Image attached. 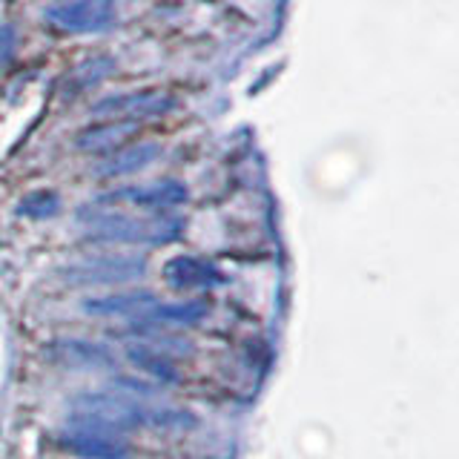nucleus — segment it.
<instances>
[{
  "mask_svg": "<svg viewBox=\"0 0 459 459\" xmlns=\"http://www.w3.org/2000/svg\"><path fill=\"white\" fill-rule=\"evenodd\" d=\"M78 224L86 238L109 244H169L181 236L184 221L176 215H129L118 210H81Z\"/></svg>",
  "mask_w": 459,
  "mask_h": 459,
  "instance_id": "f257e3e1",
  "label": "nucleus"
},
{
  "mask_svg": "<svg viewBox=\"0 0 459 459\" xmlns=\"http://www.w3.org/2000/svg\"><path fill=\"white\" fill-rule=\"evenodd\" d=\"M143 422H150V413L138 402L112 394H86L78 396L69 408V425H90L121 437Z\"/></svg>",
  "mask_w": 459,
  "mask_h": 459,
  "instance_id": "f03ea898",
  "label": "nucleus"
},
{
  "mask_svg": "<svg viewBox=\"0 0 459 459\" xmlns=\"http://www.w3.org/2000/svg\"><path fill=\"white\" fill-rule=\"evenodd\" d=\"M147 273V258L133 253H109V255H90L81 262L61 267V279L69 284L92 287V284H126Z\"/></svg>",
  "mask_w": 459,
  "mask_h": 459,
  "instance_id": "7ed1b4c3",
  "label": "nucleus"
},
{
  "mask_svg": "<svg viewBox=\"0 0 459 459\" xmlns=\"http://www.w3.org/2000/svg\"><path fill=\"white\" fill-rule=\"evenodd\" d=\"M43 21L64 35H98L115 23V0H69L49 6Z\"/></svg>",
  "mask_w": 459,
  "mask_h": 459,
  "instance_id": "20e7f679",
  "label": "nucleus"
},
{
  "mask_svg": "<svg viewBox=\"0 0 459 459\" xmlns=\"http://www.w3.org/2000/svg\"><path fill=\"white\" fill-rule=\"evenodd\" d=\"M186 198H190L186 184H181L176 178H164V181L121 186V190H112L107 195H100L98 204H133L141 210H169V207L184 204Z\"/></svg>",
  "mask_w": 459,
  "mask_h": 459,
  "instance_id": "39448f33",
  "label": "nucleus"
},
{
  "mask_svg": "<svg viewBox=\"0 0 459 459\" xmlns=\"http://www.w3.org/2000/svg\"><path fill=\"white\" fill-rule=\"evenodd\" d=\"M176 109V98L161 92V90H138V92H121V95H107L98 104H92V115H118V118L129 121H143V118H161V115Z\"/></svg>",
  "mask_w": 459,
  "mask_h": 459,
  "instance_id": "423d86ee",
  "label": "nucleus"
},
{
  "mask_svg": "<svg viewBox=\"0 0 459 459\" xmlns=\"http://www.w3.org/2000/svg\"><path fill=\"white\" fill-rule=\"evenodd\" d=\"M61 445L81 459H126L129 445L121 434L90 428V425H69L61 437Z\"/></svg>",
  "mask_w": 459,
  "mask_h": 459,
  "instance_id": "0eeeda50",
  "label": "nucleus"
},
{
  "mask_svg": "<svg viewBox=\"0 0 459 459\" xmlns=\"http://www.w3.org/2000/svg\"><path fill=\"white\" fill-rule=\"evenodd\" d=\"M164 279L176 290H210L224 281L221 270L195 255H176L164 264Z\"/></svg>",
  "mask_w": 459,
  "mask_h": 459,
  "instance_id": "6e6552de",
  "label": "nucleus"
},
{
  "mask_svg": "<svg viewBox=\"0 0 459 459\" xmlns=\"http://www.w3.org/2000/svg\"><path fill=\"white\" fill-rule=\"evenodd\" d=\"M138 135V121L129 118H115L95 126H86L75 138V147L81 152H115L129 143V138Z\"/></svg>",
  "mask_w": 459,
  "mask_h": 459,
  "instance_id": "1a4fd4ad",
  "label": "nucleus"
},
{
  "mask_svg": "<svg viewBox=\"0 0 459 459\" xmlns=\"http://www.w3.org/2000/svg\"><path fill=\"white\" fill-rule=\"evenodd\" d=\"M161 155V147L152 141H143V143H126V147L109 152V158H104L98 167H95V176L98 178H121V176H133V172L147 169L155 158Z\"/></svg>",
  "mask_w": 459,
  "mask_h": 459,
  "instance_id": "9d476101",
  "label": "nucleus"
},
{
  "mask_svg": "<svg viewBox=\"0 0 459 459\" xmlns=\"http://www.w3.org/2000/svg\"><path fill=\"white\" fill-rule=\"evenodd\" d=\"M52 362H61L66 368H112L115 359L112 353L98 342L86 339H64L55 342L49 348Z\"/></svg>",
  "mask_w": 459,
  "mask_h": 459,
  "instance_id": "9b49d317",
  "label": "nucleus"
},
{
  "mask_svg": "<svg viewBox=\"0 0 459 459\" xmlns=\"http://www.w3.org/2000/svg\"><path fill=\"white\" fill-rule=\"evenodd\" d=\"M155 293L150 290H126V293H109L95 296L83 301V310L90 316H141L155 305Z\"/></svg>",
  "mask_w": 459,
  "mask_h": 459,
  "instance_id": "f8f14e48",
  "label": "nucleus"
},
{
  "mask_svg": "<svg viewBox=\"0 0 459 459\" xmlns=\"http://www.w3.org/2000/svg\"><path fill=\"white\" fill-rule=\"evenodd\" d=\"M207 316L204 301H155V305L141 316L143 325H178L190 327L198 325Z\"/></svg>",
  "mask_w": 459,
  "mask_h": 459,
  "instance_id": "ddd939ff",
  "label": "nucleus"
},
{
  "mask_svg": "<svg viewBox=\"0 0 459 459\" xmlns=\"http://www.w3.org/2000/svg\"><path fill=\"white\" fill-rule=\"evenodd\" d=\"M126 356L129 362H133L135 368L147 370L150 377H155L158 382H176L178 379V370L169 365V359L164 353H158L155 348H150V344H129L126 348Z\"/></svg>",
  "mask_w": 459,
  "mask_h": 459,
  "instance_id": "4468645a",
  "label": "nucleus"
},
{
  "mask_svg": "<svg viewBox=\"0 0 459 459\" xmlns=\"http://www.w3.org/2000/svg\"><path fill=\"white\" fill-rule=\"evenodd\" d=\"M112 72H115V57L92 55L72 72V83H75V90H90V86H98L100 81H107Z\"/></svg>",
  "mask_w": 459,
  "mask_h": 459,
  "instance_id": "2eb2a0df",
  "label": "nucleus"
},
{
  "mask_svg": "<svg viewBox=\"0 0 459 459\" xmlns=\"http://www.w3.org/2000/svg\"><path fill=\"white\" fill-rule=\"evenodd\" d=\"M57 210H61V195L55 190H35L18 201V215H23V219H35V221L52 219V215H57Z\"/></svg>",
  "mask_w": 459,
  "mask_h": 459,
  "instance_id": "dca6fc26",
  "label": "nucleus"
},
{
  "mask_svg": "<svg viewBox=\"0 0 459 459\" xmlns=\"http://www.w3.org/2000/svg\"><path fill=\"white\" fill-rule=\"evenodd\" d=\"M115 385H118L121 391L135 394V396H152V394H155V387H152V385H143L141 379H124V377H121Z\"/></svg>",
  "mask_w": 459,
  "mask_h": 459,
  "instance_id": "f3484780",
  "label": "nucleus"
},
{
  "mask_svg": "<svg viewBox=\"0 0 459 459\" xmlns=\"http://www.w3.org/2000/svg\"><path fill=\"white\" fill-rule=\"evenodd\" d=\"M14 49V35L9 26H0V61H6Z\"/></svg>",
  "mask_w": 459,
  "mask_h": 459,
  "instance_id": "a211bd4d",
  "label": "nucleus"
}]
</instances>
